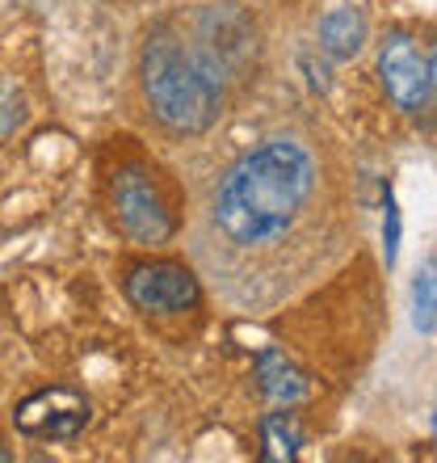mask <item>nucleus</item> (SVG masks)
I'll return each instance as SVG.
<instances>
[{
    "mask_svg": "<svg viewBox=\"0 0 437 463\" xmlns=\"http://www.w3.org/2000/svg\"><path fill=\"white\" fill-rule=\"evenodd\" d=\"M320 165L299 139H269L244 152L215 185L210 228L228 249L253 253L278 244L316 198Z\"/></svg>",
    "mask_w": 437,
    "mask_h": 463,
    "instance_id": "1",
    "label": "nucleus"
},
{
    "mask_svg": "<svg viewBox=\"0 0 437 463\" xmlns=\"http://www.w3.org/2000/svg\"><path fill=\"white\" fill-rule=\"evenodd\" d=\"M109 198H114V220H118V228L126 232L135 244H164L172 232H177L160 185L152 182V173L139 169V165L114 173Z\"/></svg>",
    "mask_w": 437,
    "mask_h": 463,
    "instance_id": "3",
    "label": "nucleus"
},
{
    "mask_svg": "<svg viewBox=\"0 0 437 463\" xmlns=\"http://www.w3.org/2000/svg\"><path fill=\"white\" fill-rule=\"evenodd\" d=\"M261 447H265V459L269 463H282V459H294L299 455V447H303V439H299V430L286 421V413H269L265 421H261Z\"/></svg>",
    "mask_w": 437,
    "mask_h": 463,
    "instance_id": "9",
    "label": "nucleus"
},
{
    "mask_svg": "<svg viewBox=\"0 0 437 463\" xmlns=\"http://www.w3.org/2000/svg\"><path fill=\"white\" fill-rule=\"evenodd\" d=\"M413 325L421 333H437V261H425L413 282Z\"/></svg>",
    "mask_w": 437,
    "mask_h": 463,
    "instance_id": "10",
    "label": "nucleus"
},
{
    "mask_svg": "<svg viewBox=\"0 0 437 463\" xmlns=\"http://www.w3.org/2000/svg\"><path fill=\"white\" fill-rule=\"evenodd\" d=\"M13 426L25 439H42V442L76 439L88 426V401L72 388H42L17 404Z\"/></svg>",
    "mask_w": 437,
    "mask_h": 463,
    "instance_id": "4",
    "label": "nucleus"
},
{
    "mask_svg": "<svg viewBox=\"0 0 437 463\" xmlns=\"http://www.w3.org/2000/svg\"><path fill=\"white\" fill-rule=\"evenodd\" d=\"M429 98L437 101V43H433V55H429Z\"/></svg>",
    "mask_w": 437,
    "mask_h": 463,
    "instance_id": "12",
    "label": "nucleus"
},
{
    "mask_svg": "<svg viewBox=\"0 0 437 463\" xmlns=\"http://www.w3.org/2000/svg\"><path fill=\"white\" fill-rule=\"evenodd\" d=\"M256 383H261V392H265L274 404H282V409H291V404L311 396L307 375L294 363H286V354H278V350H265L256 358Z\"/></svg>",
    "mask_w": 437,
    "mask_h": 463,
    "instance_id": "7",
    "label": "nucleus"
},
{
    "mask_svg": "<svg viewBox=\"0 0 437 463\" xmlns=\"http://www.w3.org/2000/svg\"><path fill=\"white\" fill-rule=\"evenodd\" d=\"M366 43V22L358 9H332L320 17V47L332 60H353Z\"/></svg>",
    "mask_w": 437,
    "mask_h": 463,
    "instance_id": "8",
    "label": "nucleus"
},
{
    "mask_svg": "<svg viewBox=\"0 0 437 463\" xmlns=\"http://www.w3.org/2000/svg\"><path fill=\"white\" fill-rule=\"evenodd\" d=\"M378 76H383V89L387 98L400 106V110H421L429 98V63L416 55L413 38L391 34L378 51Z\"/></svg>",
    "mask_w": 437,
    "mask_h": 463,
    "instance_id": "6",
    "label": "nucleus"
},
{
    "mask_svg": "<svg viewBox=\"0 0 437 463\" xmlns=\"http://www.w3.org/2000/svg\"><path fill=\"white\" fill-rule=\"evenodd\" d=\"M139 85L152 118L177 135L210 131L223 114V63L210 47L172 30H152L139 60Z\"/></svg>",
    "mask_w": 437,
    "mask_h": 463,
    "instance_id": "2",
    "label": "nucleus"
},
{
    "mask_svg": "<svg viewBox=\"0 0 437 463\" xmlns=\"http://www.w3.org/2000/svg\"><path fill=\"white\" fill-rule=\"evenodd\" d=\"M383 249H387V266H391L395 253H400V207H395L391 190H387V220H383Z\"/></svg>",
    "mask_w": 437,
    "mask_h": 463,
    "instance_id": "11",
    "label": "nucleus"
},
{
    "mask_svg": "<svg viewBox=\"0 0 437 463\" xmlns=\"http://www.w3.org/2000/svg\"><path fill=\"white\" fill-rule=\"evenodd\" d=\"M126 299H131L139 312L147 317H172V312H185V307L198 304V279L185 266H172V261H144L126 274Z\"/></svg>",
    "mask_w": 437,
    "mask_h": 463,
    "instance_id": "5",
    "label": "nucleus"
}]
</instances>
